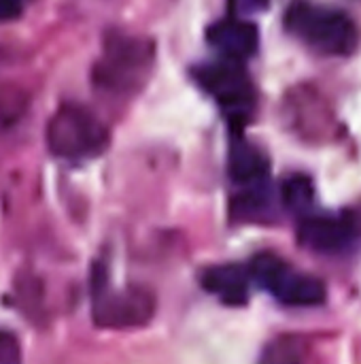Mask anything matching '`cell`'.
Here are the masks:
<instances>
[{"label":"cell","mask_w":361,"mask_h":364,"mask_svg":"<svg viewBox=\"0 0 361 364\" xmlns=\"http://www.w3.org/2000/svg\"><path fill=\"white\" fill-rule=\"evenodd\" d=\"M285 26L304 45L328 55H347L360 41L351 15L313 0H294L285 13Z\"/></svg>","instance_id":"cell-1"},{"label":"cell","mask_w":361,"mask_h":364,"mask_svg":"<svg viewBox=\"0 0 361 364\" xmlns=\"http://www.w3.org/2000/svg\"><path fill=\"white\" fill-rule=\"evenodd\" d=\"M45 139L53 156L81 162L100 156L109 147L111 134L91 109L66 102L51 115Z\"/></svg>","instance_id":"cell-2"},{"label":"cell","mask_w":361,"mask_h":364,"mask_svg":"<svg viewBox=\"0 0 361 364\" xmlns=\"http://www.w3.org/2000/svg\"><path fill=\"white\" fill-rule=\"evenodd\" d=\"M198 85L219 105L230 126L240 132L255 111V85L240 62L221 58L217 62L200 64L194 70Z\"/></svg>","instance_id":"cell-3"},{"label":"cell","mask_w":361,"mask_h":364,"mask_svg":"<svg viewBox=\"0 0 361 364\" xmlns=\"http://www.w3.org/2000/svg\"><path fill=\"white\" fill-rule=\"evenodd\" d=\"M155 311V299L147 288L126 286L111 288L106 269L94 267L91 279V318L100 328H136L151 320Z\"/></svg>","instance_id":"cell-4"},{"label":"cell","mask_w":361,"mask_h":364,"mask_svg":"<svg viewBox=\"0 0 361 364\" xmlns=\"http://www.w3.org/2000/svg\"><path fill=\"white\" fill-rule=\"evenodd\" d=\"M151 60L153 47L149 41L123 32H111L104 41L102 58L94 68V83L111 94L130 92L145 75Z\"/></svg>","instance_id":"cell-5"},{"label":"cell","mask_w":361,"mask_h":364,"mask_svg":"<svg viewBox=\"0 0 361 364\" xmlns=\"http://www.w3.org/2000/svg\"><path fill=\"white\" fill-rule=\"evenodd\" d=\"M251 282L268 290L279 303L289 307H317L326 301V286L274 254H257L249 262Z\"/></svg>","instance_id":"cell-6"},{"label":"cell","mask_w":361,"mask_h":364,"mask_svg":"<svg viewBox=\"0 0 361 364\" xmlns=\"http://www.w3.org/2000/svg\"><path fill=\"white\" fill-rule=\"evenodd\" d=\"M298 239L304 247L319 254L347 252L355 241V224L349 215L306 213L298 224Z\"/></svg>","instance_id":"cell-7"},{"label":"cell","mask_w":361,"mask_h":364,"mask_svg":"<svg viewBox=\"0 0 361 364\" xmlns=\"http://www.w3.org/2000/svg\"><path fill=\"white\" fill-rule=\"evenodd\" d=\"M206 38L211 47L219 51L221 58L234 62H243L251 58L257 51V43H260L257 28L240 15H230L215 21L206 30Z\"/></svg>","instance_id":"cell-8"},{"label":"cell","mask_w":361,"mask_h":364,"mask_svg":"<svg viewBox=\"0 0 361 364\" xmlns=\"http://www.w3.org/2000/svg\"><path fill=\"white\" fill-rule=\"evenodd\" d=\"M202 286L206 292H211L226 305H243L249 299L251 275L247 267L219 264V267H211L209 271H204Z\"/></svg>","instance_id":"cell-9"},{"label":"cell","mask_w":361,"mask_h":364,"mask_svg":"<svg viewBox=\"0 0 361 364\" xmlns=\"http://www.w3.org/2000/svg\"><path fill=\"white\" fill-rule=\"evenodd\" d=\"M268 171H270V162L257 145L247 143L240 136L234 139V143L230 145V160H228V173L234 183L243 188L264 183Z\"/></svg>","instance_id":"cell-10"},{"label":"cell","mask_w":361,"mask_h":364,"mask_svg":"<svg viewBox=\"0 0 361 364\" xmlns=\"http://www.w3.org/2000/svg\"><path fill=\"white\" fill-rule=\"evenodd\" d=\"M230 213L238 222H268L274 213V198L266 181L245 186V190L232 198Z\"/></svg>","instance_id":"cell-11"},{"label":"cell","mask_w":361,"mask_h":364,"mask_svg":"<svg viewBox=\"0 0 361 364\" xmlns=\"http://www.w3.org/2000/svg\"><path fill=\"white\" fill-rule=\"evenodd\" d=\"M281 200L285 203V207L289 211L298 213L300 218L311 213V209L315 205L313 181L306 175H291V177H287L283 188H281Z\"/></svg>","instance_id":"cell-12"},{"label":"cell","mask_w":361,"mask_h":364,"mask_svg":"<svg viewBox=\"0 0 361 364\" xmlns=\"http://www.w3.org/2000/svg\"><path fill=\"white\" fill-rule=\"evenodd\" d=\"M28 96L13 85H0V134L11 130L26 113Z\"/></svg>","instance_id":"cell-13"},{"label":"cell","mask_w":361,"mask_h":364,"mask_svg":"<svg viewBox=\"0 0 361 364\" xmlns=\"http://www.w3.org/2000/svg\"><path fill=\"white\" fill-rule=\"evenodd\" d=\"M21 360V348L13 333L0 328V364H15Z\"/></svg>","instance_id":"cell-14"},{"label":"cell","mask_w":361,"mask_h":364,"mask_svg":"<svg viewBox=\"0 0 361 364\" xmlns=\"http://www.w3.org/2000/svg\"><path fill=\"white\" fill-rule=\"evenodd\" d=\"M268 4H270V0H230V11H232V15L245 17V15L266 9Z\"/></svg>","instance_id":"cell-15"},{"label":"cell","mask_w":361,"mask_h":364,"mask_svg":"<svg viewBox=\"0 0 361 364\" xmlns=\"http://www.w3.org/2000/svg\"><path fill=\"white\" fill-rule=\"evenodd\" d=\"M28 0H0V21H11L19 17L26 9Z\"/></svg>","instance_id":"cell-16"}]
</instances>
